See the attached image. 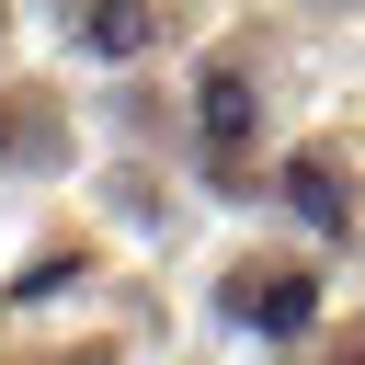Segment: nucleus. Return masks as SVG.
Returning <instances> with one entry per match:
<instances>
[{"mask_svg": "<svg viewBox=\"0 0 365 365\" xmlns=\"http://www.w3.org/2000/svg\"><path fill=\"white\" fill-rule=\"evenodd\" d=\"M80 57H103V68H125V57H148V34H160V0H91L80 23Z\"/></svg>", "mask_w": 365, "mask_h": 365, "instance_id": "f257e3e1", "label": "nucleus"}, {"mask_svg": "<svg viewBox=\"0 0 365 365\" xmlns=\"http://www.w3.org/2000/svg\"><path fill=\"white\" fill-rule=\"evenodd\" d=\"M194 125H205V148H217V160H240V148H251V80H240V68H205Z\"/></svg>", "mask_w": 365, "mask_h": 365, "instance_id": "f03ea898", "label": "nucleus"}, {"mask_svg": "<svg viewBox=\"0 0 365 365\" xmlns=\"http://www.w3.org/2000/svg\"><path fill=\"white\" fill-rule=\"evenodd\" d=\"M228 308H240L251 331H285V342H297V331L319 319V285H308V274H274V285H240Z\"/></svg>", "mask_w": 365, "mask_h": 365, "instance_id": "7ed1b4c3", "label": "nucleus"}, {"mask_svg": "<svg viewBox=\"0 0 365 365\" xmlns=\"http://www.w3.org/2000/svg\"><path fill=\"white\" fill-rule=\"evenodd\" d=\"M285 205H297L308 228H342V182H331L319 160H285Z\"/></svg>", "mask_w": 365, "mask_h": 365, "instance_id": "20e7f679", "label": "nucleus"}]
</instances>
